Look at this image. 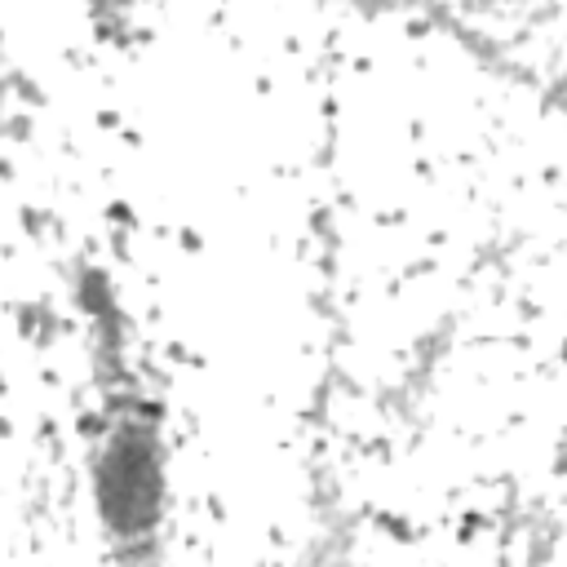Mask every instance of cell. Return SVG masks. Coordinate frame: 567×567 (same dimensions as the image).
Here are the masks:
<instances>
[{
  "label": "cell",
  "instance_id": "6da1fadb",
  "mask_svg": "<svg viewBox=\"0 0 567 567\" xmlns=\"http://www.w3.org/2000/svg\"><path fill=\"white\" fill-rule=\"evenodd\" d=\"M102 505L115 527L133 532L146 527L155 514V461L137 434H124L111 456H106V478H102Z\"/></svg>",
  "mask_w": 567,
  "mask_h": 567
}]
</instances>
